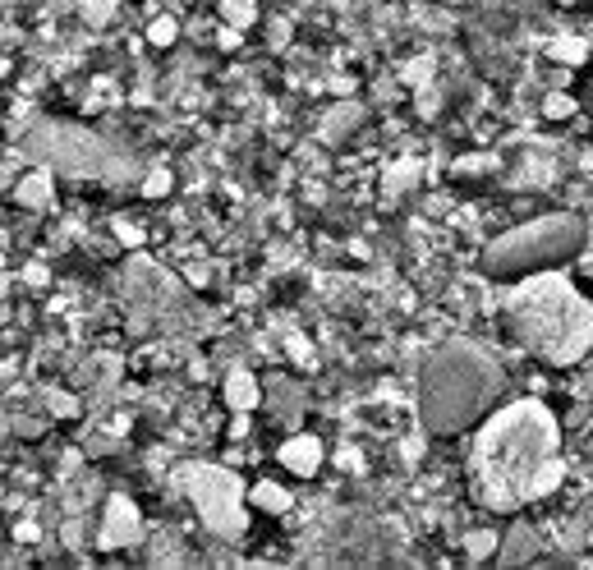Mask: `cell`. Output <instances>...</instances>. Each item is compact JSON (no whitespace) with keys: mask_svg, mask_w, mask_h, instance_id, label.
I'll use <instances>...</instances> for the list:
<instances>
[{"mask_svg":"<svg viewBox=\"0 0 593 570\" xmlns=\"http://www.w3.org/2000/svg\"><path fill=\"white\" fill-rule=\"evenodd\" d=\"M469 483L488 511H520L561 483V433L543 400L488 414L469 451Z\"/></svg>","mask_w":593,"mask_h":570,"instance_id":"1","label":"cell"},{"mask_svg":"<svg viewBox=\"0 0 593 570\" xmlns=\"http://www.w3.org/2000/svg\"><path fill=\"white\" fill-rule=\"evenodd\" d=\"M506 327L534 359L566 368L593 345V304L561 272H543L506 295Z\"/></svg>","mask_w":593,"mask_h":570,"instance_id":"2","label":"cell"},{"mask_svg":"<svg viewBox=\"0 0 593 570\" xmlns=\"http://www.w3.org/2000/svg\"><path fill=\"white\" fill-rule=\"evenodd\" d=\"M502 396V368L479 345H446L423 364L419 382V419L433 437H456Z\"/></svg>","mask_w":593,"mask_h":570,"instance_id":"3","label":"cell"},{"mask_svg":"<svg viewBox=\"0 0 593 570\" xmlns=\"http://www.w3.org/2000/svg\"><path fill=\"white\" fill-rule=\"evenodd\" d=\"M580 249H584V221L571 217V212H557V217H538L529 226L511 230V235H502V240H492L483 249V267L492 276H529L566 263Z\"/></svg>","mask_w":593,"mask_h":570,"instance_id":"4","label":"cell"},{"mask_svg":"<svg viewBox=\"0 0 593 570\" xmlns=\"http://www.w3.org/2000/svg\"><path fill=\"white\" fill-rule=\"evenodd\" d=\"M175 483L184 488V497L198 506V520H203L212 534L221 538H240L244 534V483L217 465H184L175 474Z\"/></svg>","mask_w":593,"mask_h":570,"instance_id":"5","label":"cell"},{"mask_svg":"<svg viewBox=\"0 0 593 570\" xmlns=\"http://www.w3.org/2000/svg\"><path fill=\"white\" fill-rule=\"evenodd\" d=\"M28 152H33L37 161H46V166L65 171V175H106V171H115V161H111V152H106L102 138L88 134V129H79V125H60V120L37 125L33 138H28Z\"/></svg>","mask_w":593,"mask_h":570,"instance_id":"6","label":"cell"},{"mask_svg":"<svg viewBox=\"0 0 593 570\" xmlns=\"http://www.w3.org/2000/svg\"><path fill=\"white\" fill-rule=\"evenodd\" d=\"M138 534H143V520H138L134 502H129V497H111V502H106V520H102L97 543L111 552V548H129V543H138Z\"/></svg>","mask_w":593,"mask_h":570,"instance_id":"7","label":"cell"},{"mask_svg":"<svg viewBox=\"0 0 593 570\" xmlns=\"http://www.w3.org/2000/svg\"><path fill=\"white\" fill-rule=\"evenodd\" d=\"M281 465H286L290 474H299V479L318 474V465H322V442H318V437H308V433L290 437V442L281 446Z\"/></svg>","mask_w":593,"mask_h":570,"instance_id":"8","label":"cell"},{"mask_svg":"<svg viewBox=\"0 0 593 570\" xmlns=\"http://www.w3.org/2000/svg\"><path fill=\"white\" fill-rule=\"evenodd\" d=\"M14 203L28 212H46L51 207V171H33L14 184Z\"/></svg>","mask_w":593,"mask_h":570,"instance_id":"9","label":"cell"},{"mask_svg":"<svg viewBox=\"0 0 593 570\" xmlns=\"http://www.w3.org/2000/svg\"><path fill=\"white\" fill-rule=\"evenodd\" d=\"M497 561L502 566H525V561H538V538H534V529H511V538H506L502 548H497Z\"/></svg>","mask_w":593,"mask_h":570,"instance_id":"10","label":"cell"},{"mask_svg":"<svg viewBox=\"0 0 593 570\" xmlns=\"http://www.w3.org/2000/svg\"><path fill=\"white\" fill-rule=\"evenodd\" d=\"M258 400H263V387H258L249 373H230V382H226V405L230 410H253Z\"/></svg>","mask_w":593,"mask_h":570,"instance_id":"11","label":"cell"},{"mask_svg":"<svg viewBox=\"0 0 593 570\" xmlns=\"http://www.w3.org/2000/svg\"><path fill=\"white\" fill-rule=\"evenodd\" d=\"M249 502L258 506V511L281 515V511H290V492L281 488V483H253V488H249Z\"/></svg>","mask_w":593,"mask_h":570,"instance_id":"12","label":"cell"},{"mask_svg":"<svg viewBox=\"0 0 593 570\" xmlns=\"http://www.w3.org/2000/svg\"><path fill=\"white\" fill-rule=\"evenodd\" d=\"M414 180H419V166H414V161H396V166L387 171V180H382V194L400 198V189H410Z\"/></svg>","mask_w":593,"mask_h":570,"instance_id":"13","label":"cell"},{"mask_svg":"<svg viewBox=\"0 0 593 570\" xmlns=\"http://www.w3.org/2000/svg\"><path fill=\"white\" fill-rule=\"evenodd\" d=\"M359 106H341V111H331L327 115V125H322V138H327V143H336V138H345L354 129V120H359Z\"/></svg>","mask_w":593,"mask_h":570,"instance_id":"14","label":"cell"},{"mask_svg":"<svg viewBox=\"0 0 593 570\" xmlns=\"http://www.w3.org/2000/svg\"><path fill=\"white\" fill-rule=\"evenodd\" d=\"M497 548H502V543H497V534H492V529H474V534L465 538V557H469V561L497 557Z\"/></svg>","mask_w":593,"mask_h":570,"instance_id":"15","label":"cell"},{"mask_svg":"<svg viewBox=\"0 0 593 570\" xmlns=\"http://www.w3.org/2000/svg\"><path fill=\"white\" fill-rule=\"evenodd\" d=\"M584 56H589V46L575 42V37H561V42H552V60H561V65H584Z\"/></svg>","mask_w":593,"mask_h":570,"instance_id":"16","label":"cell"},{"mask_svg":"<svg viewBox=\"0 0 593 570\" xmlns=\"http://www.w3.org/2000/svg\"><path fill=\"white\" fill-rule=\"evenodd\" d=\"M221 14H226L235 28H249L253 19H258V10H253V0H221Z\"/></svg>","mask_w":593,"mask_h":570,"instance_id":"17","label":"cell"},{"mask_svg":"<svg viewBox=\"0 0 593 570\" xmlns=\"http://www.w3.org/2000/svg\"><path fill=\"white\" fill-rule=\"evenodd\" d=\"M115 14V0H83V19L88 23H106Z\"/></svg>","mask_w":593,"mask_h":570,"instance_id":"18","label":"cell"},{"mask_svg":"<svg viewBox=\"0 0 593 570\" xmlns=\"http://www.w3.org/2000/svg\"><path fill=\"white\" fill-rule=\"evenodd\" d=\"M148 37H152V46H171L175 42V19H157L148 28Z\"/></svg>","mask_w":593,"mask_h":570,"instance_id":"19","label":"cell"},{"mask_svg":"<svg viewBox=\"0 0 593 570\" xmlns=\"http://www.w3.org/2000/svg\"><path fill=\"white\" fill-rule=\"evenodd\" d=\"M46 405H51V410L60 414V419H74V414H79V400L60 396V391H51V396H46Z\"/></svg>","mask_w":593,"mask_h":570,"instance_id":"20","label":"cell"},{"mask_svg":"<svg viewBox=\"0 0 593 570\" xmlns=\"http://www.w3.org/2000/svg\"><path fill=\"white\" fill-rule=\"evenodd\" d=\"M166 189H171V175H166V171H152L148 180H143V194H148V198H161Z\"/></svg>","mask_w":593,"mask_h":570,"instance_id":"21","label":"cell"},{"mask_svg":"<svg viewBox=\"0 0 593 570\" xmlns=\"http://www.w3.org/2000/svg\"><path fill=\"white\" fill-rule=\"evenodd\" d=\"M571 111H575V102L571 97H557V92L543 102V115H552V120H561V115H571Z\"/></svg>","mask_w":593,"mask_h":570,"instance_id":"22","label":"cell"},{"mask_svg":"<svg viewBox=\"0 0 593 570\" xmlns=\"http://www.w3.org/2000/svg\"><path fill=\"white\" fill-rule=\"evenodd\" d=\"M428 69H433V65H428V60H419V65L405 69V79H410V83H423V79H428Z\"/></svg>","mask_w":593,"mask_h":570,"instance_id":"23","label":"cell"},{"mask_svg":"<svg viewBox=\"0 0 593 570\" xmlns=\"http://www.w3.org/2000/svg\"><path fill=\"white\" fill-rule=\"evenodd\" d=\"M115 235H120V240H125L129 249H138V240H143V235H138L134 226H115Z\"/></svg>","mask_w":593,"mask_h":570,"instance_id":"24","label":"cell"},{"mask_svg":"<svg viewBox=\"0 0 593 570\" xmlns=\"http://www.w3.org/2000/svg\"><path fill=\"white\" fill-rule=\"evenodd\" d=\"M37 538V525H19V543H33Z\"/></svg>","mask_w":593,"mask_h":570,"instance_id":"25","label":"cell"}]
</instances>
